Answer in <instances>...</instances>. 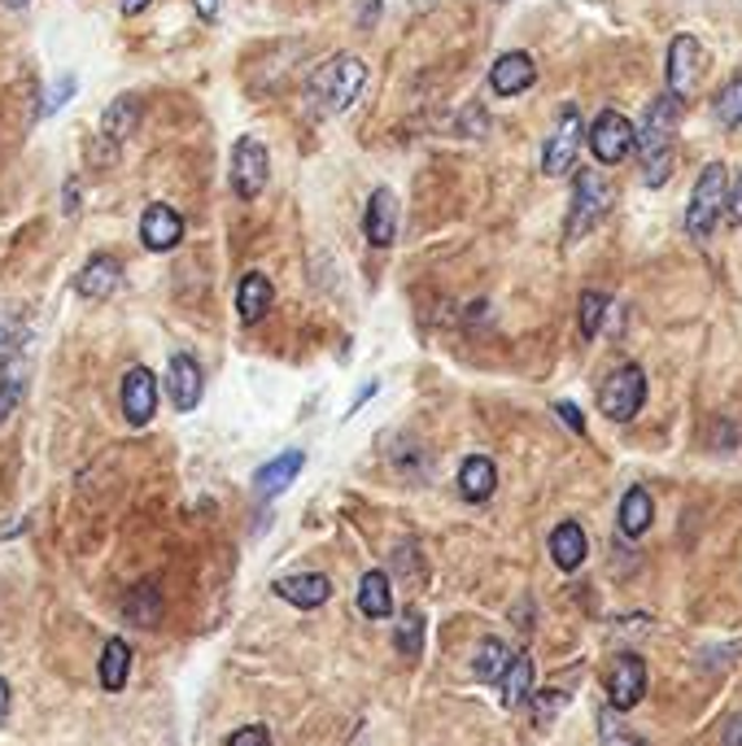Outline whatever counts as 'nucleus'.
<instances>
[{
    "label": "nucleus",
    "mask_w": 742,
    "mask_h": 746,
    "mask_svg": "<svg viewBox=\"0 0 742 746\" xmlns=\"http://www.w3.org/2000/svg\"><path fill=\"white\" fill-rule=\"evenodd\" d=\"M564 703H568V694H537V698H533V716H537V721H550Z\"/></svg>",
    "instance_id": "e433bc0d"
},
{
    "label": "nucleus",
    "mask_w": 742,
    "mask_h": 746,
    "mask_svg": "<svg viewBox=\"0 0 742 746\" xmlns=\"http://www.w3.org/2000/svg\"><path fill=\"white\" fill-rule=\"evenodd\" d=\"M359 607H363L368 620H384V615L393 611V586H389L384 572H368V577H363V586H359Z\"/></svg>",
    "instance_id": "393cba45"
},
{
    "label": "nucleus",
    "mask_w": 742,
    "mask_h": 746,
    "mask_svg": "<svg viewBox=\"0 0 742 746\" xmlns=\"http://www.w3.org/2000/svg\"><path fill=\"white\" fill-rule=\"evenodd\" d=\"M393 642H398V655H406V660H415V655L424 651V611H420V607H402V611H398V633H393Z\"/></svg>",
    "instance_id": "a878e982"
},
{
    "label": "nucleus",
    "mask_w": 742,
    "mask_h": 746,
    "mask_svg": "<svg viewBox=\"0 0 742 746\" xmlns=\"http://www.w3.org/2000/svg\"><path fill=\"white\" fill-rule=\"evenodd\" d=\"M721 746H742V712L725 725V738H721Z\"/></svg>",
    "instance_id": "ea45409f"
},
{
    "label": "nucleus",
    "mask_w": 742,
    "mask_h": 746,
    "mask_svg": "<svg viewBox=\"0 0 742 746\" xmlns=\"http://www.w3.org/2000/svg\"><path fill=\"white\" fill-rule=\"evenodd\" d=\"M157 411V380L148 367H132L123 375V415L132 428H145Z\"/></svg>",
    "instance_id": "9b49d317"
},
{
    "label": "nucleus",
    "mask_w": 742,
    "mask_h": 746,
    "mask_svg": "<svg viewBox=\"0 0 742 746\" xmlns=\"http://www.w3.org/2000/svg\"><path fill=\"white\" fill-rule=\"evenodd\" d=\"M494 485H498V467H494V458L472 454V458L458 467V494H463L467 502H485V498L494 494Z\"/></svg>",
    "instance_id": "aec40b11"
},
{
    "label": "nucleus",
    "mask_w": 742,
    "mask_h": 746,
    "mask_svg": "<svg viewBox=\"0 0 742 746\" xmlns=\"http://www.w3.org/2000/svg\"><path fill=\"white\" fill-rule=\"evenodd\" d=\"M0 4H4V9H22L27 0H0Z\"/></svg>",
    "instance_id": "49530a36"
},
{
    "label": "nucleus",
    "mask_w": 742,
    "mask_h": 746,
    "mask_svg": "<svg viewBox=\"0 0 742 746\" xmlns=\"http://www.w3.org/2000/svg\"><path fill=\"white\" fill-rule=\"evenodd\" d=\"M712 110H717V123H721V127L739 132L742 127V75L730 79V83L721 87V96L712 101Z\"/></svg>",
    "instance_id": "2f4dec72"
},
{
    "label": "nucleus",
    "mask_w": 742,
    "mask_h": 746,
    "mask_svg": "<svg viewBox=\"0 0 742 746\" xmlns=\"http://www.w3.org/2000/svg\"><path fill=\"white\" fill-rule=\"evenodd\" d=\"M656 520V502H651V494L642 489V485H633L625 498H620V532L625 537H642L647 528Z\"/></svg>",
    "instance_id": "5701e85b"
},
{
    "label": "nucleus",
    "mask_w": 742,
    "mask_h": 746,
    "mask_svg": "<svg viewBox=\"0 0 742 746\" xmlns=\"http://www.w3.org/2000/svg\"><path fill=\"white\" fill-rule=\"evenodd\" d=\"M363 231L375 249H389L393 236H398V201L389 188H375L368 201V215H363Z\"/></svg>",
    "instance_id": "f3484780"
},
{
    "label": "nucleus",
    "mask_w": 742,
    "mask_h": 746,
    "mask_svg": "<svg viewBox=\"0 0 742 746\" xmlns=\"http://www.w3.org/2000/svg\"><path fill=\"white\" fill-rule=\"evenodd\" d=\"M166 393L179 411H193L202 402V367L193 354H175L171 367H166Z\"/></svg>",
    "instance_id": "2eb2a0df"
},
{
    "label": "nucleus",
    "mask_w": 742,
    "mask_h": 746,
    "mask_svg": "<svg viewBox=\"0 0 742 746\" xmlns=\"http://www.w3.org/2000/svg\"><path fill=\"white\" fill-rule=\"evenodd\" d=\"M74 87H79V79L74 75L58 79V87H49V101H44V110H40V114H44V118H49V114H58V110H62V105L74 96Z\"/></svg>",
    "instance_id": "f704fd0d"
},
{
    "label": "nucleus",
    "mask_w": 742,
    "mask_h": 746,
    "mask_svg": "<svg viewBox=\"0 0 742 746\" xmlns=\"http://www.w3.org/2000/svg\"><path fill=\"white\" fill-rule=\"evenodd\" d=\"M725 201H730V193H725V166L708 162L703 175L694 179V193H690V206H686V231L694 240H708L717 219H721V210H725Z\"/></svg>",
    "instance_id": "7ed1b4c3"
},
{
    "label": "nucleus",
    "mask_w": 742,
    "mask_h": 746,
    "mask_svg": "<svg viewBox=\"0 0 742 746\" xmlns=\"http://www.w3.org/2000/svg\"><path fill=\"white\" fill-rule=\"evenodd\" d=\"M611 206V184L598 175V170H577V184H573V206H568V224L564 236L568 240H581Z\"/></svg>",
    "instance_id": "39448f33"
},
{
    "label": "nucleus",
    "mask_w": 742,
    "mask_h": 746,
    "mask_svg": "<svg viewBox=\"0 0 742 746\" xmlns=\"http://www.w3.org/2000/svg\"><path fill=\"white\" fill-rule=\"evenodd\" d=\"M136 127H141V101L136 96H114L110 110H105V118H101V136L110 145H123Z\"/></svg>",
    "instance_id": "4be33fe9"
},
{
    "label": "nucleus",
    "mask_w": 742,
    "mask_h": 746,
    "mask_svg": "<svg viewBox=\"0 0 742 746\" xmlns=\"http://www.w3.org/2000/svg\"><path fill=\"white\" fill-rule=\"evenodd\" d=\"M638 145V127L620 114V110H602L598 118L590 123V149L594 157L602 162V166H616V162H625L629 149Z\"/></svg>",
    "instance_id": "0eeeda50"
},
{
    "label": "nucleus",
    "mask_w": 742,
    "mask_h": 746,
    "mask_svg": "<svg viewBox=\"0 0 742 746\" xmlns=\"http://www.w3.org/2000/svg\"><path fill=\"white\" fill-rule=\"evenodd\" d=\"M371 393H375V380H368V384H363V393H359V397L350 402V411H346V419H350L354 411H363V406H368V397H371Z\"/></svg>",
    "instance_id": "a19ab883"
},
{
    "label": "nucleus",
    "mask_w": 742,
    "mask_h": 746,
    "mask_svg": "<svg viewBox=\"0 0 742 746\" xmlns=\"http://www.w3.org/2000/svg\"><path fill=\"white\" fill-rule=\"evenodd\" d=\"M537 83V62L528 53H503L489 71V92L494 96H519Z\"/></svg>",
    "instance_id": "4468645a"
},
{
    "label": "nucleus",
    "mask_w": 742,
    "mask_h": 746,
    "mask_svg": "<svg viewBox=\"0 0 742 746\" xmlns=\"http://www.w3.org/2000/svg\"><path fill=\"white\" fill-rule=\"evenodd\" d=\"M512 660H516V655L507 651V642L489 638V642L476 651V664H472V669H476V676H481V681H503V676H507V669H512Z\"/></svg>",
    "instance_id": "c85d7f7f"
},
{
    "label": "nucleus",
    "mask_w": 742,
    "mask_h": 746,
    "mask_svg": "<svg viewBox=\"0 0 742 746\" xmlns=\"http://www.w3.org/2000/svg\"><path fill=\"white\" fill-rule=\"evenodd\" d=\"M18 402H22V359L9 354V359H4V372H0V424L18 411Z\"/></svg>",
    "instance_id": "c756f323"
},
{
    "label": "nucleus",
    "mask_w": 742,
    "mask_h": 746,
    "mask_svg": "<svg viewBox=\"0 0 742 746\" xmlns=\"http://www.w3.org/2000/svg\"><path fill=\"white\" fill-rule=\"evenodd\" d=\"M148 0H123V13H141Z\"/></svg>",
    "instance_id": "a18cd8bd"
},
{
    "label": "nucleus",
    "mask_w": 742,
    "mask_h": 746,
    "mask_svg": "<svg viewBox=\"0 0 742 746\" xmlns=\"http://www.w3.org/2000/svg\"><path fill=\"white\" fill-rule=\"evenodd\" d=\"M271 301H276V289H271V280H267L262 271H249V276L240 280V289H236V310H240L245 323H258V319L271 310Z\"/></svg>",
    "instance_id": "412c9836"
},
{
    "label": "nucleus",
    "mask_w": 742,
    "mask_h": 746,
    "mask_svg": "<svg viewBox=\"0 0 742 746\" xmlns=\"http://www.w3.org/2000/svg\"><path fill=\"white\" fill-rule=\"evenodd\" d=\"M699 66H703V49L694 35H677L668 44V62H664V83H668V96L677 101H690L694 87H699Z\"/></svg>",
    "instance_id": "6e6552de"
},
{
    "label": "nucleus",
    "mask_w": 742,
    "mask_h": 746,
    "mask_svg": "<svg viewBox=\"0 0 742 746\" xmlns=\"http://www.w3.org/2000/svg\"><path fill=\"white\" fill-rule=\"evenodd\" d=\"M271 590L285 598V602L301 607V611H315V607H323V602H328V594H332V586H328V577H323V572H293V577H280Z\"/></svg>",
    "instance_id": "dca6fc26"
},
{
    "label": "nucleus",
    "mask_w": 742,
    "mask_h": 746,
    "mask_svg": "<svg viewBox=\"0 0 742 746\" xmlns=\"http://www.w3.org/2000/svg\"><path fill=\"white\" fill-rule=\"evenodd\" d=\"M4 712H9V681L0 676V725H4Z\"/></svg>",
    "instance_id": "c03bdc74"
},
{
    "label": "nucleus",
    "mask_w": 742,
    "mask_h": 746,
    "mask_svg": "<svg viewBox=\"0 0 742 746\" xmlns=\"http://www.w3.org/2000/svg\"><path fill=\"white\" fill-rule=\"evenodd\" d=\"M642 694H647V664H642V655H620L611 664V676H607V703L616 712H633L642 703Z\"/></svg>",
    "instance_id": "9d476101"
},
{
    "label": "nucleus",
    "mask_w": 742,
    "mask_h": 746,
    "mask_svg": "<svg viewBox=\"0 0 742 746\" xmlns=\"http://www.w3.org/2000/svg\"><path fill=\"white\" fill-rule=\"evenodd\" d=\"M598 746H647V743L638 734H629L620 725V712L607 703V707H598Z\"/></svg>",
    "instance_id": "7c9ffc66"
},
{
    "label": "nucleus",
    "mask_w": 742,
    "mask_h": 746,
    "mask_svg": "<svg viewBox=\"0 0 742 746\" xmlns=\"http://www.w3.org/2000/svg\"><path fill=\"white\" fill-rule=\"evenodd\" d=\"M642 402H647V372H642L638 363L616 367V372L602 380V388H598V411H602L607 419H616V424L633 419V415L642 411Z\"/></svg>",
    "instance_id": "20e7f679"
},
{
    "label": "nucleus",
    "mask_w": 742,
    "mask_h": 746,
    "mask_svg": "<svg viewBox=\"0 0 742 746\" xmlns=\"http://www.w3.org/2000/svg\"><path fill=\"white\" fill-rule=\"evenodd\" d=\"M586 550H590V541H586V528L577 520H564L550 532V559H555L564 572H577V568L586 563Z\"/></svg>",
    "instance_id": "6ab92c4d"
},
{
    "label": "nucleus",
    "mask_w": 742,
    "mask_h": 746,
    "mask_svg": "<svg viewBox=\"0 0 742 746\" xmlns=\"http://www.w3.org/2000/svg\"><path fill=\"white\" fill-rule=\"evenodd\" d=\"M533 676H537L533 660H528V655H516V660H512V669H507V676H503V703H507V707L528 703V694H533Z\"/></svg>",
    "instance_id": "bb28decb"
},
{
    "label": "nucleus",
    "mask_w": 742,
    "mask_h": 746,
    "mask_svg": "<svg viewBox=\"0 0 742 746\" xmlns=\"http://www.w3.org/2000/svg\"><path fill=\"white\" fill-rule=\"evenodd\" d=\"M18 336H22V323L13 310H0V359L18 354Z\"/></svg>",
    "instance_id": "72a5a7b5"
},
{
    "label": "nucleus",
    "mask_w": 742,
    "mask_h": 746,
    "mask_svg": "<svg viewBox=\"0 0 742 746\" xmlns=\"http://www.w3.org/2000/svg\"><path fill=\"white\" fill-rule=\"evenodd\" d=\"M363 83H368L363 58L337 53V58H328V62L310 75V83H306V101H310L315 114H346V110L359 101Z\"/></svg>",
    "instance_id": "f257e3e1"
},
{
    "label": "nucleus",
    "mask_w": 742,
    "mask_h": 746,
    "mask_svg": "<svg viewBox=\"0 0 742 746\" xmlns=\"http://www.w3.org/2000/svg\"><path fill=\"white\" fill-rule=\"evenodd\" d=\"M555 415H559V419H564L573 433H586V419H581V411H577L573 402H559V406H555Z\"/></svg>",
    "instance_id": "4c0bfd02"
},
{
    "label": "nucleus",
    "mask_w": 742,
    "mask_h": 746,
    "mask_svg": "<svg viewBox=\"0 0 742 746\" xmlns=\"http://www.w3.org/2000/svg\"><path fill=\"white\" fill-rule=\"evenodd\" d=\"M267 170H271L267 145L258 136H240L236 149H231V188H236V197L254 201L267 188Z\"/></svg>",
    "instance_id": "423d86ee"
},
{
    "label": "nucleus",
    "mask_w": 742,
    "mask_h": 746,
    "mask_svg": "<svg viewBox=\"0 0 742 746\" xmlns=\"http://www.w3.org/2000/svg\"><path fill=\"white\" fill-rule=\"evenodd\" d=\"M301 467H306V454H301V449H289V454L271 458L267 467H258V476H254L258 498H276V494H285V489L297 480V472H301Z\"/></svg>",
    "instance_id": "a211bd4d"
},
{
    "label": "nucleus",
    "mask_w": 742,
    "mask_h": 746,
    "mask_svg": "<svg viewBox=\"0 0 742 746\" xmlns=\"http://www.w3.org/2000/svg\"><path fill=\"white\" fill-rule=\"evenodd\" d=\"M66 215H79V184H66Z\"/></svg>",
    "instance_id": "79ce46f5"
},
{
    "label": "nucleus",
    "mask_w": 742,
    "mask_h": 746,
    "mask_svg": "<svg viewBox=\"0 0 742 746\" xmlns=\"http://www.w3.org/2000/svg\"><path fill=\"white\" fill-rule=\"evenodd\" d=\"M577 145H581V114H577V105H568L564 114H559V127H555V136L546 141V153H542V170L546 175H568L573 166H577Z\"/></svg>",
    "instance_id": "1a4fd4ad"
},
{
    "label": "nucleus",
    "mask_w": 742,
    "mask_h": 746,
    "mask_svg": "<svg viewBox=\"0 0 742 746\" xmlns=\"http://www.w3.org/2000/svg\"><path fill=\"white\" fill-rule=\"evenodd\" d=\"M602 314H607V293L586 289V293H581V336H586V341H594V336H598V328H602Z\"/></svg>",
    "instance_id": "473e14b6"
},
{
    "label": "nucleus",
    "mask_w": 742,
    "mask_h": 746,
    "mask_svg": "<svg viewBox=\"0 0 742 746\" xmlns=\"http://www.w3.org/2000/svg\"><path fill=\"white\" fill-rule=\"evenodd\" d=\"M127 672H132V646L123 638H110L105 651H101V685L110 694H118L127 685Z\"/></svg>",
    "instance_id": "b1692460"
},
{
    "label": "nucleus",
    "mask_w": 742,
    "mask_h": 746,
    "mask_svg": "<svg viewBox=\"0 0 742 746\" xmlns=\"http://www.w3.org/2000/svg\"><path fill=\"white\" fill-rule=\"evenodd\" d=\"M677 110L681 101L677 96H664L647 110L642 127H638V145L633 149L642 153V166H647V184L660 188L668 175H672V132H677Z\"/></svg>",
    "instance_id": "f03ea898"
},
{
    "label": "nucleus",
    "mask_w": 742,
    "mask_h": 746,
    "mask_svg": "<svg viewBox=\"0 0 742 746\" xmlns=\"http://www.w3.org/2000/svg\"><path fill=\"white\" fill-rule=\"evenodd\" d=\"M193 4H197L202 18H215V13H219V0H193Z\"/></svg>",
    "instance_id": "37998d69"
},
{
    "label": "nucleus",
    "mask_w": 742,
    "mask_h": 746,
    "mask_svg": "<svg viewBox=\"0 0 742 746\" xmlns=\"http://www.w3.org/2000/svg\"><path fill=\"white\" fill-rule=\"evenodd\" d=\"M123 611H127L132 624L153 629V624L162 620V594H157V586H136V590L127 594V602H123Z\"/></svg>",
    "instance_id": "cd10ccee"
},
{
    "label": "nucleus",
    "mask_w": 742,
    "mask_h": 746,
    "mask_svg": "<svg viewBox=\"0 0 742 746\" xmlns=\"http://www.w3.org/2000/svg\"><path fill=\"white\" fill-rule=\"evenodd\" d=\"M725 210H730V219H734V224H742V170H739L734 193H730V201H725Z\"/></svg>",
    "instance_id": "58836bf2"
},
{
    "label": "nucleus",
    "mask_w": 742,
    "mask_h": 746,
    "mask_svg": "<svg viewBox=\"0 0 742 746\" xmlns=\"http://www.w3.org/2000/svg\"><path fill=\"white\" fill-rule=\"evenodd\" d=\"M118 280H123V267H118V258H110V253H92L87 262H83V271L74 276V293L87 301H105L114 289H118Z\"/></svg>",
    "instance_id": "f8f14e48"
},
{
    "label": "nucleus",
    "mask_w": 742,
    "mask_h": 746,
    "mask_svg": "<svg viewBox=\"0 0 742 746\" xmlns=\"http://www.w3.org/2000/svg\"><path fill=\"white\" fill-rule=\"evenodd\" d=\"M227 746H271V734L262 729V725H245V729H236Z\"/></svg>",
    "instance_id": "c9c22d12"
},
{
    "label": "nucleus",
    "mask_w": 742,
    "mask_h": 746,
    "mask_svg": "<svg viewBox=\"0 0 742 746\" xmlns=\"http://www.w3.org/2000/svg\"><path fill=\"white\" fill-rule=\"evenodd\" d=\"M141 240H145V249H153V253H166V249H175V245L184 240V219H179L171 206L153 201V206H145V215H141Z\"/></svg>",
    "instance_id": "ddd939ff"
}]
</instances>
